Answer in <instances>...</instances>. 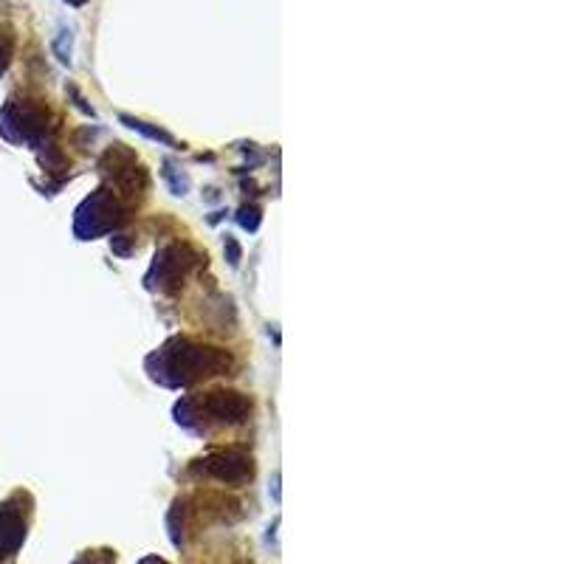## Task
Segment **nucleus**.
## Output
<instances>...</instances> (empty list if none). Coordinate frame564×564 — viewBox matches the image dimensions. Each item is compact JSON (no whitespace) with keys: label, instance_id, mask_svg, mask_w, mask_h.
Instances as JSON below:
<instances>
[{"label":"nucleus","instance_id":"nucleus-1","mask_svg":"<svg viewBox=\"0 0 564 564\" xmlns=\"http://www.w3.org/2000/svg\"><path fill=\"white\" fill-rule=\"evenodd\" d=\"M226 367H229V355L220 350L178 344V350L169 353V370H181L178 381H189L195 375H218Z\"/></svg>","mask_w":564,"mask_h":564},{"label":"nucleus","instance_id":"nucleus-3","mask_svg":"<svg viewBox=\"0 0 564 564\" xmlns=\"http://www.w3.org/2000/svg\"><path fill=\"white\" fill-rule=\"evenodd\" d=\"M25 539V522L12 505H0V558H9Z\"/></svg>","mask_w":564,"mask_h":564},{"label":"nucleus","instance_id":"nucleus-4","mask_svg":"<svg viewBox=\"0 0 564 564\" xmlns=\"http://www.w3.org/2000/svg\"><path fill=\"white\" fill-rule=\"evenodd\" d=\"M206 409H209L218 421L237 424V421H243L249 415L251 404L243 395H237V393H215V395H209V401H206Z\"/></svg>","mask_w":564,"mask_h":564},{"label":"nucleus","instance_id":"nucleus-8","mask_svg":"<svg viewBox=\"0 0 564 564\" xmlns=\"http://www.w3.org/2000/svg\"><path fill=\"white\" fill-rule=\"evenodd\" d=\"M71 6H82V3H87V0H68Z\"/></svg>","mask_w":564,"mask_h":564},{"label":"nucleus","instance_id":"nucleus-7","mask_svg":"<svg viewBox=\"0 0 564 564\" xmlns=\"http://www.w3.org/2000/svg\"><path fill=\"white\" fill-rule=\"evenodd\" d=\"M141 564H164V561H161V558H156V556H153V558H144V561H141Z\"/></svg>","mask_w":564,"mask_h":564},{"label":"nucleus","instance_id":"nucleus-2","mask_svg":"<svg viewBox=\"0 0 564 564\" xmlns=\"http://www.w3.org/2000/svg\"><path fill=\"white\" fill-rule=\"evenodd\" d=\"M206 468L226 483H243L246 477H251V460L240 452H220L206 460Z\"/></svg>","mask_w":564,"mask_h":564},{"label":"nucleus","instance_id":"nucleus-6","mask_svg":"<svg viewBox=\"0 0 564 564\" xmlns=\"http://www.w3.org/2000/svg\"><path fill=\"white\" fill-rule=\"evenodd\" d=\"M113 561H116V556L110 550H94V553H85L76 564H113Z\"/></svg>","mask_w":564,"mask_h":564},{"label":"nucleus","instance_id":"nucleus-5","mask_svg":"<svg viewBox=\"0 0 564 564\" xmlns=\"http://www.w3.org/2000/svg\"><path fill=\"white\" fill-rule=\"evenodd\" d=\"M12 54H14V34H12L9 25H3L0 28V74H6V68L12 63Z\"/></svg>","mask_w":564,"mask_h":564}]
</instances>
